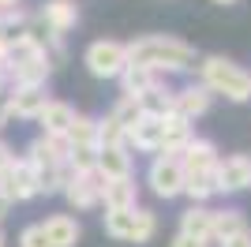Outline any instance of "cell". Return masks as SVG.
Wrapping results in <instances>:
<instances>
[{
  "label": "cell",
  "instance_id": "cell-1",
  "mask_svg": "<svg viewBox=\"0 0 251 247\" xmlns=\"http://www.w3.org/2000/svg\"><path fill=\"white\" fill-rule=\"evenodd\" d=\"M124 52H127V64H143V68H150L157 75L188 72L195 64V49L188 41L173 38V34H143V38L127 41Z\"/></svg>",
  "mask_w": 251,
  "mask_h": 247
},
{
  "label": "cell",
  "instance_id": "cell-2",
  "mask_svg": "<svg viewBox=\"0 0 251 247\" xmlns=\"http://www.w3.org/2000/svg\"><path fill=\"white\" fill-rule=\"evenodd\" d=\"M26 165H30L34 180H38V195H56L68 184V143L64 139H49V135H38L30 146H26Z\"/></svg>",
  "mask_w": 251,
  "mask_h": 247
},
{
  "label": "cell",
  "instance_id": "cell-3",
  "mask_svg": "<svg viewBox=\"0 0 251 247\" xmlns=\"http://www.w3.org/2000/svg\"><path fill=\"white\" fill-rule=\"evenodd\" d=\"M52 72V60L49 52L30 38V34H23V38L8 41V60H4V75L15 79V86H45Z\"/></svg>",
  "mask_w": 251,
  "mask_h": 247
},
{
  "label": "cell",
  "instance_id": "cell-4",
  "mask_svg": "<svg viewBox=\"0 0 251 247\" xmlns=\"http://www.w3.org/2000/svg\"><path fill=\"white\" fill-rule=\"evenodd\" d=\"M199 75L210 94H221L229 101H251V72H244L240 64L225 60V56H206L199 64Z\"/></svg>",
  "mask_w": 251,
  "mask_h": 247
},
{
  "label": "cell",
  "instance_id": "cell-5",
  "mask_svg": "<svg viewBox=\"0 0 251 247\" xmlns=\"http://www.w3.org/2000/svg\"><path fill=\"white\" fill-rule=\"evenodd\" d=\"M105 232L113 240H127V244H150L157 232L154 210H105Z\"/></svg>",
  "mask_w": 251,
  "mask_h": 247
},
{
  "label": "cell",
  "instance_id": "cell-6",
  "mask_svg": "<svg viewBox=\"0 0 251 247\" xmlns=\"http://www.w3.org/2000/svg\"><path fill=\"white\" fill-rule=\"evenodd\" d=\"M83 64H86V72L94 75V79H120V72L127 68V52H124L120 41L101 38V41H94V45L86 49Z\"/></svg>",
  "mask_w": 251,
  "mask_h": 247
},
{
  "label": "cell",
  "instance_id": "cell-7",
  "mask_svg": "<svg viewBox=\"0 0 251 247\" xmlns=\"http://www.w3.org/2000/svg\"><path fill=\"white\" fill-rule=\"evenodd\" d=\"M147 184L157 198H176L184 195V169H180V157L176 154H157L150 161V173H147Z\"/></svg>",
  "mask_w": 251,
  "mask_h": 247
},
{
  "label": "cell",
  "instance_id": "cell-8",
  "mask_svg": "<svg viewBox=\"0 0 251 247\" xmlns=\"http://www.w3.org/2000/svg\"><path fill=\"white\" fill-rule=\"evenodd\" d=\"M38 195V180H34L26 157H11V165L0 173V198L4 202H26V198Z\"/></svg>",
  "mask_w": 251,
  "mask_h": 247
},
{
  "label": "cell",
  "instance_id": "cell-9",
  "mask_svg": "<svg viewBox=\"0 0 251 247\" xmlns=\"http://www.w3.org/2000/svg\"><path fill=\"white\" fill-rule=\"evenodd\" d=\"M49 101H52V98L45 94V86H11V94H8V113L19 116V120H38L42 109Z\"/></svg>",
  "mask_w": 251,
  "mask_h": 247
},
{
  "label": "cell",
  "instance_id": "cell-10",
  "mask_svg": "<svg viewBox=\"0 0 251 247\" xmlns=\"http://www.w3.org/2000/svg\"><path fill=\"white\" fill-rule=\"evenodd\" d=\"M251 187V157L248 154H229L218 161V191H248Z\"/></svg>",
  "mask_w": 251,
  "mask_h": 247
},
{
  "label": "cell",
  "instance_id": "cell-11",
  "mask_svg": "<svg viewBox=\"0 0 251 247\" xmlns=\"http://www.w3.org/2000/svg\"><path fill=\"white\" fill-rule=\"evenodd\" d=\"M101 176L98 173H86V176H68V184H64V195H68V202L75 206V210H94L98 202H101Z\"/></svg>",
  "mask_w": 251,
  "mask_h": 247
},
{
  "label": "cell",
  "instance_id": "cell-12",
  "mask_svg": "<svg viewBox=\"0 0 251 247\" xmlns=\"http://www.w3.org/2000/svg\"><path fill=\"white\" fill-rule=\"evenodd\" d=\"M218 161H221V154L210 139H191V143L180 150V169H184V173H214Z\"/></svg>",
  "mask_w": 251,
  "mask_h": 247
},
{
  "label": "cell",
  "instance_id": "cell-13",
  "mask_svg": "<svg viewBox=\"0 0 251 247\" xmlns=\"http://www.w3.org/2000/svg\"><path fill=\"white\" fill-rule=\"evenodd\" d=\"M210 101H214V94L202 86V82H195V86H184V90L173 94V113L180 116V120H199L202 113L210 109Z\"/></svg>",
  "mask_w": 251,
  "mask_h": 247
},
{
  "label": "cell",
  "instance_id": "cell-14",
  "mask_svg": "<svg viewBox=\"0 0 251 247\" xmlns=\"http://www.w3.org/2000/svg\"><path fill=\"white\" fill-rule=\"evenodd\" d=\"M38 19L45 23V30L64 38L68 30H75V23H79V8H75L72 0H49L42 11H38Z\"/></svg>",
  "mask_w": 251,
  "mask_h": 247
},
{
  "label": "cell",
  "instance_id": "cell-15",
  "mask_svg": "<svg viewBox=\"0 0 251 247\" xmlns=\"http://www.w3.org/2000/svg\"><path fill=\"white\" fill-rule=\"evenodd\" d=\"M101 202H105V210H135V206H139V184H135V176L105 180V184H101Z\"/></svg>",
  "mask_w": 251,
  "mask_h": 247
},
{
  "label": "cell",
  "instance_id": "cell-16",
  "mask_svg": "<svg viewBox=\"0 0 251 247\" xmlns=\"http://www.w3.org/2000/svg\"><path fill=\"white\" fill-rule=\"evenodd\" d=\"M124 143L143 150V154H157V150H161V120H157V116H139V120L127 127Z\"/></svg>",
  "mask_w": 251,
  "mask_h": 247
},
{
  "label": "cell",
  "instance_id": "cell-17",
  "mask_svg": "<svg viewBox=\"0 0 251 247\" xmlns=\"http://www.w3.org/2000/svg\"><path fill=\"white\" fill-rule=\"evenodd\" d=\"M98 176L101 180L131 176V154H127V146H98Z\"/></svg>",
  "mask_w": 251,
  "mask_h": 247
},
{
  "label": "cell",
  "instance_id": "cell-18",
  "mask_svg": "<svg viewBox=\"0 0 251 247\" xmlns=\"http://www.w3.org/2000/svg\"><path fill=\"white\" fill-rule=\"evenodd\" d=\"M42 232L49 240V247H75L79 244V221L68 214H52L42 221Z\"/></svg>",
  "mask_w": 251,
  "mask_h": 247
},
{
  "label": "cell",
  "instance_id": "cell-19",
  "mask_svg": "<svg viewBox=\"0 0 251 247\" xmlns=\"http://www.w3.org/2000/svg\"><path fill=\"white\" fill-rule=\"evenodd\" d=\"M180 232L191 236V240L210 244V236H214V210H210V206H188V210L180 214Z\"/></svg>",
  "mask_w": 251,
  "mask_h": 247
},
{
  "label": "cell",
  "instance_id": "cell-20",
  "mask_svg": "<svg viewBox=\"0 0 251 247\" xmlns=\"http://www.w3.org/2000/svg\"><path fill=\"white\" fill-rule=\"evenodd\" d=\"M75 120V109L64 101H49L42 109V116H38V124H42V135H49V139H64L68 135V127H72Z\"/></svg>",
  "mask_w": 251,
  "mask_h": 247
},
{
  "label": "cell",
  "instance_id": "cell-21",
  "mask_svg": "<svg viewBox=\"0 0 251 247\" xmlns=\"http://www.w3.org/2000/svg\"><path fill=\"white\" fill-rule=\"evenodd\" d=\"M191 139H195V135H191V124L180 120L176 113H169L165 120H161V154H176L180 157V150H184Z\"/></svg>",
  "mask_w": 251,
  "mask_h": 247
},
{
  "label": "cell",
  "instance_id": "cell-22",
  "mask_svg": "<svg viewBox=\"0 0 251 247\" xmlns=\"http://www.w3.org/2000/svg\"><path fill=\"white\" fill-rule=\"evenodd\" d=\"M139 113L143 116H157V120H165L169 113H173V90H165V82H157V86H150V90H143L135 98Z\"/></svg>",
  "mask_w": 251,
  "mask_h": 247
},
{
  "label": "cell",
  "instance_id": "cell-23",
  "mask_svg": "<svg viewBox=\"0 0 251 247\" xmlns=\"http://www.w3.org/2000/svg\"><path fill=\"white\" fill-rule=\"evenodd\" d=\"M161 82V75L150 72V68H143V64H127L124 72H120V86H124V98H139L143 90H150V86H157Z\"/></svg>",
  "mask_w": 251,
  "mask_h": 247
},
{
  "label": "cell",
  "instance_id": "cell-24",
  "mask_svg": "<svg viewBox=\"0 0 251 247\" xmlns=\"http://www.w3.org/2000/svg\"><path fill=\"white\" fill-rule=\"evenodd\" d=\"M248 228V221H244V210H214V236L210 240H229L236 236V232H244Z\"/></svg>",
  "mask_w": 251,
  "mask_h": 247
},
{
  "label": "cell",
  "instance_id": "cell-25",
  "mask_svg": "<svg viewBox=\"0 0 251 247\" xmlns=\"http://www.w3.org/2000/svg\"><path fill=\"white\" fill-rule=\"evenodd\" d=\"M64 143H68V146H98V124H94V116L75 113L72 127H68V135H64Z\"/></svg>",
  "mask_w": 251,
  "mask_h": 247
},
{
  "label": "cell",
  "instance_id": "cell-26",
  "mask_svg": "<svg viewBox=\"0 0 251 247\" xmlns=\"http://www.w3.org/2000/svg\"><path fill=\"white\" fill-rule=\"evenodd\" d=\"M68 169L75 176L98 173V146H68Z\"/></svg>",
  "mask_w": 251,
  "mask_h": 247
},
{
  "label": "cell",
  "instance_id": "cell-27",
  "mask_svg": "<svg viewBox=\"0 0 251 247\" xmlns=\"http://www.w3.org/2000/svg\"><path fill=\"white\" fill-rule=\"evenodd\" d=\"M94 124H98V146H127L124 127H120L113 116H101V120H94Z\"/></svg>",
  "mask_w": 251,
  "mask_h": 247
},
{
  "label": "cell",
  "instance_id": "cell-28",
  "mask_svg": "<svg viewBox=\"0 0 251 247\" xmlns=\"http://www.w3.org/2000/svg\"><path fill=\"white\" fill-rule=\"evenodd\" d=\"M109 116H113V120L120 124V127H124V135H127V127H131V124H135V120H139L143 113H139L135 98H120V101L113 105V113H109Z\"/></svg>",
  "mask_w": 251,
  "mask_h": 247
},
{
  "label": "cell",
  "instance_id": "cell-29",
  "mask_svg": "<svg viewBox=\"0 0 251 247\" xmlns=\"http://www.w3.org/2000/svg\"><path fill=\"white\" fill-rule=\"evenodd\" d=\"M19 247H49L42 225H26V228H23V232H19Z\"/></svg>",
  "mask_w": 251,
  "mask_h": 247
},
{
  "label": "cell",
  "instance_id": "cell-30",
  "mask_svg": "<svg viewBox=\"0 0 251 247\" xmlns=\"http://www.w3.org/2000/svg\"><path fill=\"white\" fill-rule=\"evenodd\" d=\"M221 247H251V228H244V232H236V236L221 240Z\"/></svg>",
  "mask_w": 251,
  "mask_h": 247
},
{
  "label": "cell",
  "instance_id": "cell-31",
  "mask_svg": "<svg viewBox=\"0 0 251 247\" xmlns=\"http://www.w3.org/2000/svg\"><path fill=\"white\" fill-rule=\"evenodd\" d=\"M169 247H210V244H202V240H191V236H184V232H176Z\"/></svg>",
  "mask_w": 251,
  "mask_h": 247
},
{
  "label": "cell",
  "instance_id": "cell-32",
  "mask_svg": "<svg viewBox=\"0 0 251 247\" xmlns=\"http://www.w3.org/2000/svg\"><path fill=\"white\" fill-rule=\"evenodd\" d=\"M11 157H15V154H11V146L4 143V139H0V173H4V169L11 165Z\"/></svg>",
  "mask_w": 251,
  "mask_h": 247
},
{
  "label": "cell",
  "instance_id": "cell-33",
  "mask_svg": "<svg viewBox=\"0 0 251 247\" xmlns=\"http://www.w3.org/2000/svg\"><path fill=\"white\" fill-rule=\"evenodd\" d=\"M8 120H11V113H8V94L0 90V127H8Z\"/></svg>",
  "mask_w": 251,
  "mask_h": 247
},
{
  "label": "cell",
  "instance_id": "cell-34",
  "mask_svg": "<svg viewBox=\"0 0 251 247\" xmlns=\"http://www.w3.org/2000/svg\"><path fill=\"white\" fill-rule=\"evenodd\" d=\"M11 8H19V0H0V11H11Z\"/></svg>",
  "mask_w": 251,
  "mask_h": 247
},
{
  "label": "cell",
  "instance_id": "cell-35",
  "mask_svg": "<svg viewBox=\"0 0 251 247\" xmlns=\"http://www.w3.org/2000/svg\"><path fill=\"white\" fill-rule=\"evenodd\" d=\"M0 90H4V64H0Z\"/></svg>",
  "mask_w": 251,
  "mask_h": 247
},
{
  "label": "cell",
  "instance_id": "cell-36",
  "mask_svg": "<svg viewBox=\"0 0 251 247\" xmlns=\"http://www.w3.org/2000/svg\"><path fill=\"white\" fill-rule=\"evenodd\" d=\"M214 4H236V0H214Z\"/></svg>",
  "mask_w": 251,
  "mask_h": 247
},
{
  "label": "cell",
  "instance_id": "cell-37",
  "mask_svg": "<svg viewBox=\"0 0 251 247\" xmlns=\"http://www.w3.org/2000/svg\"><path fill=\"white\" fill-rule=\"evenodd\" d=\"M0 247H4V232H0Z\"/></svg>",
  "mask_w": 251,
  "mask_h": 247
}]
</instances>
